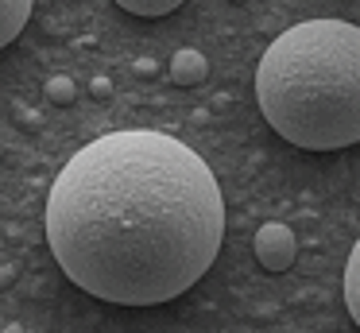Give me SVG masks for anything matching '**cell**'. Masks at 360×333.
<instances>
[{
  "label": "cell",
  "mask_w": 360,
  "mask_h": 333,
  "mask_svg": "<svg viewBox=\"0 0 360 333\" xmlns=\"http://www.w3.org/2000/svg\"><path fill=\"white\" fill-rule=\"evenodd\" d=\"M43 225L74 287L117 306H159L213 268L225 198L194 147L155 128H120L66 159Z\"/></svg>",
  "instance_id": "1"
},
{
  "label": "cell",
  "mask_w": 360,
  "mask_h": 333,
  "mask_svg": "<svg viewBox=\"0 0 360 333\" xmlns=\"http://www.w3.org/2000/svg\"><path fill=\"white\" fill-rule=\"evenodd\" d=\"M264 120L302 151H337L360 139V27L306 20L283 31L256 66Z\"/></svg>",
  "instance_id": "2"
},
{
  "label": "cell",
  "mask_w": 360,
  "mask_h": 333,
  "mask_svg": "<svg viewBox=\"0 0 360 333\" xmlns=\"http://www.w3.org/2000/svg\"><path fill=\"white\" fill-rule=\"evenodd\" d=\"M252 248H256V260H259L264 271H287L290 263H295V256H298V240H295V232H290L283 221L259 225Z\"/></svg>",
  "instance_id": "3"
},
{
  "label": "cell",
  "mask_w": 360,
  "mask_h": 333,
  "mask_svg": "<svg viewBox=\"0 0 360 333\" xmlns=\"http://www.w3.org/2000/svg\"><path fill=\"white\" fill-rule=\"evenodd\" d=\"M167 74H171L174 85H202L205 74H210V62H205L202 51H194V46H182V51L171 54V66H167Z\"/></svg>",
  "instance_id": "4"
},
{
  "label": "cell",
  "mask_w": 360,
  "mask_h": 333,
  "mask_svg": "<svg viewBox=\"0 0 360 333\" xmlns=\"http://www.w3.org/2000/svg\"><path fill=\"white\" fill-rule=\"evenodd\" d=\"M32 4L35 0H0V51L24 31L27 20H32Z\"/></svg>",
  "instance_id": "5"
},
{
  "label": "cell",
  "mask_w": 360,
  "mask_h": 333,
  "mask_svg": "<svg viewBox=\"0 0 360 333\" xmlns=\"http://www.w3.org/2000/svg\"><path fill=\"white\" fill-rule=\"evenodd\" d=\"M345 306H349L352 322L360 329V240L352 244L349 263H345Z\"/></svg>",
  "instance_id": "6"
},
{
  "label": "cell",
  "mask_w": 360,
  "mask_h": 333,
  "mask_svg": "<svg viewBox=\"0 0 360 333\" xmlns=\"http://www.w3.org/2000/svg\"><path fill=\"white\" fill-rule=\"evenodd\" d=\"M117 4L132 15L155 20V15H167V12H174V8H182V0H117Z\"/></svg>",
  "instance_id": "7"
},
{
  "label": "cell",
  "mask_w": 360,
  "mask_h": 333,
  "mask_svg": "<svg viewBox=\"0 0 360 333\" xmlns=\"http://www.w3.org/2000/svg\"><path fill=\"white\" fill-rule=\"evenodd\" d=\"M43 93H47V101H55V105H74V97H78V85H74V77L55 74L47 85H43Z\"/></svg>",
  "instance_id": "8"
},
{
  "label": "cell",
  "mask_w": 360,
  "mask_h": 333,
  "mask_svg": "<svg viewBox=\"0 0 360 333\" xmlns=\"http://www.w3.org/2000/svg\"><path fill=\"white\" fill-rule=\"evenodd\" d=\"M89 93H94L97 101H105L112 93V82H109V77H94V82H89Z\"/></svg>",
  "instance_id": "9"
},
{
  "label": "cell",
  "mask_w": 360,
  "mask_h": 333,
  "mask_svg": "<svg viewBox=\"0 0 360 333\" xmlns=\"http://www.w3.org/2000/svg\"><path fill=\"white\" fill-rule=\"evenodd\" d=\"M155 58H136V74H155Z\"/></svg>",
  "instance_id": "10"
},
{
  "label": "cell",
  "mask_w": 360,
  "mask_h": 333,
  "mask_svg": "<svg viewBox=\"0 0 360 333\" xmlns=\"http://www.w3.org/2000/svg\"><path fill=\"white\" fill-rule=\"evenodd\" d=\"M0 333H24V325H20V322H12V325H4Z\"/></svg>",
  "instance_id": "11"
},
{
  "label": "cell",
  "mask_w": 360,
  "mask_h": 333,
  "mask_svg": "<svg viewBox=\"0 0 360 333\" xmlns=\"http://www.w3.org/2000/svg\"><path fill=\"white\" fill-rule=\"evenodd\" d=\"M233 4H244V0H233Z\"/></svg>",
  "instance_id": "12"
},
{
  "label": "cell",
  "mask_w": 360,
  "mask_h": 333,
  "mask_svg": "<svg viewBox=\"0 0 360 333\" xmlns=\"http://www.w3.org/2000/svg\"><path fill=\"white\" fill-rule=\"evenodd\" d=\"M0 155H4V147H0Z\"/></svg>",
  "instance_id": "13"
}]
</instances>
